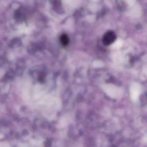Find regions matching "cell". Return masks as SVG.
Instances as JSON below:
<instances>
[{
    "label": "cell",
    "mask_w": 147,
    "mask_h": 147,
    "mask_svg": "<svg viewBox=\"0 0 147 147\" xmlns=\"http://www.w3.org/2000/svg\"><path fill=\"white\" fill-rule=\"evenodd\" d=\"M60 42L62 45L65 47L69 43V39L67 34H63L60 36Z\"/></svg>",
    "instance_id": "obj_2"
},
{
    "label": "cell",
    "mask_w": 147,
    "mask_h": 147,
    "mask_svg": "<svg viewBox=\"0 0 147 147\" xmlns=\"http://www.w3.org/2000/svg\"><path fill=\"white\" fill-rule=\"evenodd\" d=\"M117 36L115 32L109 31L105 33L102 38V42L105 45H109L116 40Z\"/></svg>",
    "instance_id": "obj_1"
}]
</instances>
